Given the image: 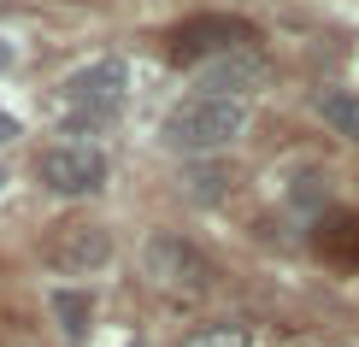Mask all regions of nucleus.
<instances>
[{
	"label": "nucleus",
	"instance_id": "11",
	"mask_svg": "<svg viewBox=\"0 0 359 347\" xmlns=\"http://www.w3.org/2000/svg\"><path fill=\"white\" fill-rule=\"evenodd\" d=\"M189 347H253V341H248L242 324H212V329H201Z\"/></svg>",
	"mask_w": 359,
	"mask_h": 347
},
{
	"label": "nucleus",
	"instance_id": "6",
	"mask_svg": "<svg viewBox=\"0 0 359 347\" xmlns=\"http://www.w3.org/2000/svg\"><path fill=\"white\" fill-rule=\"evenodd\" d=\"M142 277L159 283V289H206L212 265H206L183 236H147L142 241Z\"/></svg>",
	"mask_w": 359,
	"mask_h": 347
},
{
	"label": "nucleus",
	"instance_id": "13",
	"mask_svg": "<svg viewBox=\"0 0 359 347\" xmlns=\"http://www.w3.org/2000/svg\"><path fill=\"white\" fill-rule=\"evenodd\" d=\"M0 65H12V48H6V41H0Z\"/></svg>",
	"mask_w": 359,
	"mask_h": 347
},
{
	"label": "nucleus",
	"instance_id": "5",
	"mask_svg": "<svg viewBox=\"0 0 359 347\" xmlns=\"http://www.w3.org/2000/svg\"><path fill=\"white\" fill-rule=\"evenodd\" d=\"M253 88H265V53L242 41V48H224L212 59L194 65V95H212V100H248Z\"/></svg>",
	"mask_w": 359,
	"mask_h": 347
},
{
	"label": "nucleus",
	"instance_id": "14",
	"mask_svg": "<svg viewBox=\"0 0 359 347\" xmlns=\"http://www.w3.org/2000/svg\"><path fill=\"white\" fill-rule=\"evenodd\" d=\"M0 183H6V165H0Z\"/></svg>",
	"mask_w": 359,
	"mask_h": 347
},
{
	"label": "nucleus",
	"instance_id": "3",
	"mask_svg": "<svg viewBox=\"0 0 359 347\" xmlns=\"http://www.w3.org/2000/svg\"><path fill=\"white\" fill-rule=\"evenodd\" d=\"M107 177H112V165H107V154H100L95 142H71V135H65V142H48L36 154V183L48 194H65V200L100 194Z\"/></svg>",
	"mask_w": 359,
	"mask_h": 347
},
{
	"label": "nucleus",
	"instance_id": "4",
	"mask_svg": "<svg viewBox=\"0 0 359 347\" xmlns=\"http://www.w3.org/2000/svg\"><path fill=\"white\" fill-rule=\"evenodd\" d=\"M41 259H48L59 277H95V271L112 265V230L95 218H71L53 224L48 241H41Z\"/></svg>",
	"mask_w": 359,
	"mask_h": 347
},
{
	"label": "nucleus",
	"instance_id": "2",
	"mask_svg": "<svg viewBox=\"0 0 359 347\" xmlns=\"http://www.w3.org/2000/svg\"><path fill=\"white\" fill-rule=\"evenodd\" d=\"M124 59H95V65H77L65 83H59V100H65V130L71 135H95L118 124L124 112Z\"/></svg>",
	"mask_w": 359,
	"mask_h": 347
},
{
	"label": "nucleus",
	"instance_id": "10",
	"mask_svg": "<svg viewBox=\"0 0 359 347\" xmlns=\"http://www.w3.org/2000/svg\"><path fill=\"white\" fill-rule=\"evenodd\" d=\"M53 318H59V329H65L71 341L88 329V294L83 289H53Z\"/></svg>",
	"mask_w": 359,
	"mask_h": 347
},
{
	"label": "nucleus",
	"instance_id": "15",
	"mask_svg": "<svg viewBox=\"0 0 359 347\" xmlns=\"http://www.w3.org/2000/svg\"><path fill=\"white\" fill-rule=\"evenodd\" d=\"M130 347H142V341H130Z\"/></svg>",
	"mask_w": 359,
	"mask_h": 347
},
{
	"label": "nucleus",
	"instance_id": "12",
	"mask_svg": "<svg viewBox=\"0 0 359 347\" xmlns=\"http://www.w3.org/2000/svg\"><path fill=\"white\" fill-rule=\"evenodd\" d=\"M12 135H18V118H12V112H0V147H6Z\"/></svg>",
	"mask_w": 359,
	"mask_h": 347
},
{
	"label": "nucleus",
	"instance_id": "1",
	"mask_svg": "<svg viewBox=\"0 0 359 347\" xmlns=\"http://www.w3.org/2000/svg\"><path fill=\"white\" fill-rule=\"evenodd\" d=\"M248 130V100H212V95H189L183 107H171V118L159 124V142L171 154H189V159H206V154H224L236 135Z\"/></svg>",
	"mask_w": 359,
	"mask_h": 347
},
{
	"label": "nucleus",
	"instance_id": "8",
	"mask_svg": "<svg viewBox=\"0 0 359 347\" xmlns=\"http://www.w3.org/2000/svg\"><path fill=\"white\" fill-rule=\"evenodd\" d=\"M318 118H324L336 135L359 142V95H353V88H324V95H318Z\"/></svg>",
	"mask_w": 359,
	"mask_h": 347
},
{
	"label": "nucleus",
	"instance_id": "7",
	"mask_svg": "<svg viewBox=\"0 0 359 347\" xmlns=\"http://www.w3.org/2000/svg\"><path fill=\"white\" fill-rule=\"evenodd\" d=\"M242 41H253L248 24H236V18H194V24H177L171 29V59L201 65V59H212L224 48H242Z\"/></svg>",
	"mask_w": 359,
	"mask_h": 347
},
{
	"label": "nucleus",
	"instance_id": "9",
	"mask_svg": "<svg viewBox=\"0 0 359 347\" xmlns=\"http://www.w3.org/2000/svg\"><path fill=\"white\" fill-rule=\"evenodd\" d=\"M183 194H189V200H201V206H212V200H224V194H230V171H224V165L194 159L189 171H183Z\"/></svg>",
	"mask_w": 359,
	"mask_h": 347
}]
</instances>
